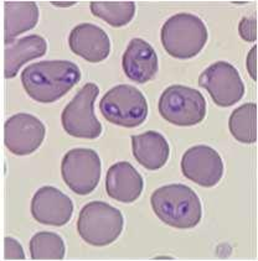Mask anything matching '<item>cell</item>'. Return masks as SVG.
Here are the masks:
<instances>
[{
    "label": "cell",
    "mask_w": 258,
    "mask_h": 261,
    "mask_svg": "<svg viewBox=\"0 0 258 261\" xmlns=\"http://www.w3.org/2000/svg\"><path fill=\"white\" fill-rule=\"evenodd\" d=\"M81 71L69 61H42L21 72V83L29 97L39 103H54L80 82Z\"/></svg>",
    "instance_id": "obj_1"
},
{
    "label": "cell",
    "mask_w": 258,
    "mask_h": 261,
    "mask_svg": "<svg viewBox=\"0 0 258 261\" xmlns=\"http://www.w3.org/2000/svg\"><path fill=\"white\" fill-rule=\"evenodd\" d=\"M150 203L155 216L169 227L190 229L201 220L199 196L185 185L174 184L158 188L150 197Z\"/></svg>",
    "instance_id": "obj_2"
},
{
    "label": "cell",
    "mask_w": 258,
    "mask_h": 261,
    "mask_svg": "<svg viewBox=\"0 0 258 261\" xmlns=\"http://www.w3.org/2000/svg\"><path fill=\"white\" fill-rule=\"evenodd\" d=\"M207 29L199 16L189 13L176 14L161 28V43L175 59L195 57L207 42Z\"/></svg>",
    "instance_id": "obj_3"
},
{
    "label": "cell",
    "mask_w": 258,
    "mask_h": 261,
    "mask_svg": "<svg viewBox=\"0 0 258 261\" xmlns=\"http://www.w3.org/2000/svg\"><path fill=\"white\" fill-rule=\"evenodd\" d=\"M123 225V214L120 210L108 203L93 201L81 210L77 231L87 244L106 246L118 239Z\"/></svg>",
    "instance_id": "obj_4"
},
{
    "label": "cell",
    "mask_w": 258,
    "mask_h": 261,
    "mask_svg": "<svg viewBox=\"0 0 258 261\" xmlns=\"http://www.w3.org/2000/svg\"><path fill=\"white\" fill-rule=\"evenodd\" d=\"M100 110L104 119L114 125L135 127L146 121L148 103L138 88L120 85L103 95L100 101Z\"/></svg>",
    "instance_id": "obj_5"
},
{
    "label": "cell",
    "mask_w": 258,
    "mask_h": 261,
    "mask_svg": "<svg viewBox=\"0 0 258 261\" xmlns=\"http://www.w3.org/2000/svg\"><path fill=\"white\" fill-rule=\"evenodd\" d=\"M158 109L161 117L170 124L191 126L204 120L206 115V100L196 89L174 85L163 92Z\"/></svg>",
    "instance_id": "obj_6"
},
{
    "label": "cell",
    "mask_w": 258,
    "mask_h": 261,
    "mask_svg": "<svg viewBox=\"0 0 258 261\" xmlns=\"http://www.w3.org/2000/svg\"><path fill=\"white\" fill-rule=\"evenodd\" d=\"M98 93L97 85L86 83L63 109L61 123L68 135L93 140L102 134V125L93 110Z\"/></svg>",
    "instance_id": "obj_7"
},
{
    "label": "cell",
    "mask_w": 258,
    "mask_h": 261,
    "mask_svg": "<svg viewBox=\"0 0 258 261\" xmlns=\"http://www.w3.org/2000/svg\"><path fill=\"white\" fill-rule=\"evenodd\" d=\"M101 159L92 149L69 150L63 156L61 175L71 191L80 196L93 192L101 178Z\"/></svg>",
    "instance_id": "obj_8"
},
{
    "label": "cell",
    "mask_w": 258,
    "mask_h": 261,
    "mask_svg": "<svg viewBox=\"0 0 258 261\" xmlns=\"http://www.w3.org/2000/svg\"><path fill=\"white\" fill-rule=\"evenodd\" d=\"M199 86L210 93L215 104L225 108L236 104L245 94V85L239 71L225 61L208 66L199 78Z\"/></svg>",
    "instance_id": "obj_9"
},
{
    "label": "cell",
    "mask_w": 258,
    "mask_h": 261,
    "mask_svg": "<svg viewBox=\"0 0 258 261\" xmlns=\"http://www.w3.org/2000/svg\"><path fill=\"white\" fill-rule=\"evenodd\" d=\"M46 127L40 119L20 113L4 124V144L14 155H30L41 146Z\"/></svg>",
    "instance_id": "obj_10"
},
{
    "label": "cell",
    "mask_w": 258,
    "mask_h": 261,
    "mask_svg": "<svg viewBox=\"0 0 258 261\" xmlns=\"http://www.w3.org/2000/svg\"><path fill=\"white\" fill-rule=\"evenodd\" d=\"M181 171L190 181L202 187H214L224 175V162L213 147L198 145L185 151L181 159Z\"/></svg>",
    "instance_id": "obj_11"
},
{
    "label": "cell",
    "mask_w": 258,
    "mask_h": 261,
    "mask_svg": "<svg viewBox=\"0 0 258 261\" xmlns=\"http://www.w3.org/2000/svg\"><path fill=\"white\" fill-rule=\"evenodd\" d=\"M31 214L41 224L61 227L67 224L74 214L71 198L51 186L39 188L31 201Z\"/></svg>",
    "instance_id": "obj_12"
},
{
    "label": "cell",
    "mask_w": 258,
    "mask_h": 261,
    "mask_svg": "<svg viewBox=\"0 0 258 261\" xmlns=\"http://www.w3.org/2000/svg\"><path fill=\"white\" fill-rule=\"evenodd\" d=\"M68 45L75 55L91 63L102 62L111 52V40L106 31L89 22L77 25L69 33Z\"/></svg>",
    "instance_id": "obj_13"
},
{
    "label": "cell",
    "mask_w": 258,
    "mask_h": 261,
    "mask_svg": "<svg viewBox=\"0 0 258 261\" xmlns=\"http://www.w3.org/2000/svg\"><path fill=\"white\" fill-rule=\"evenodd\" d=\"M122 66L130 81L143 85L153 80L158 72V56L149 42L133 39L124 52Z\"/></svg>",
    "instance_id": "obj_14"
},
{
    "label": "cell",
    "mask_w": 258,
    "mask_h": 261,
    "mask_svg": "<svg viewBox=\"0 0 258 261\" xmlns=\"http://www.w3.org/2000/svg\"><path fill=\"white\" fill-rule=\"evenodd\" d=\"M143 177L129 162H117L107 172L106 191L114 201L122 203L137 201L143 192Z\"/></svg>",
    "instance_id": "obj_15"
},
{
    "label": "cell",
    "mask_w": 258,
    "mask_h": 261,
    "mask_svg": "<svg viewBox=\"0 0 258 261\" xmlns=\"http://www.w3.org/2000/svg\"><path fill=\"white\" fill-rule=\"evenodd\" d=\"M48 42L40 35H30L16 40L4 48V76L14 78L19 73L20 67L29 61L39 59L46 54Z\"/></svg>",
    "instance_id": "obj_16"
},
{
    "label": "cell",
    "mask_w": 258,
    "mask_h": 261,
    "mask_svg": "<svg viewBox=\"0 0 258 261\" xmlns=\"http://www.w3.org/2000/svg\"><path fill=\"white\" fill-rule=\"evenodd\" d=\"M133 155L147 170L161 169L169 160L170 147L167 139L158 132H147L132 136Z\"/></svg>",
    "instance_id": "obj_17"
},
{
    "label": "cell",
    "mask_w": 258,
    "mask_h": 261,
    "mask_svg": "<svg viewBox=\"0 0 258 261\" xmlns=\"http://www.w3.org/2000/svg\"><path fill=\"white\" fill-rule=\"evenodd\" d=\"M39 8L34 2H5L4 4V42H13L16 36L36 26Z\"/></svg>",
    "instance_id": "obj_18"
},
{
    "label": "cell",
    "mask_w": 258,
    "mask_h": 261,
    "mask_svg": "<svg viewBox=\"0 0 258 261\" xmlns=\"http://www.w3.org/2000/svg\"><path fill=\"white\" fill-rule=\"evenodd\" d=\"M231 134L237 141L253 144L257 140V104L246 103L234 109L228 120Z\"/></svg>",
    "instance_id": "obj_19"
},
{
    "label": "cell",
    "mask_w": 258,
    "mask_h": 261,
    "mask_svg": "<svg viewBox=\"0 0 258 261\" xmlns=\"http://www.w3.org/2000/svg\"><path fill=\"white\" fill-rule=\"evenodd\" d=\"M89 7L95 16L114 28L129 24L135 14L133 2H92Z\"/></svg>",
    "instance_id": "obj_20"
},
{
    "label": "cell",
    "mask_w": 258,
    "mask_h": 261,
    "mask_svg": "<svg viewBox=\"0 0 258 261\" xmlns=\"http://www.w3.org/2000/svg\"><path fill=\"white\" fill-rule=\"evenodd\" d=\"M30 255L34 260H62L65 257V243L59 234L40 231L31 238Z\"/></svg>",
    "instance_id": "obj_21"
},
{
    "label": "cell",
    "mask_w": 258,
    "mask_h": 261,
    "mask_svg": "<svg viewBox=\"0 0 258 261\" xmlns=\"http://www.w3.org/2000/svg\"><path fill=\"white\" fill-rule=\"evenodd\" d=\"M240 36L245 41L254 42L257 40V20L256 17H243L239 25Z\"/></svg>",
    "instance_id": "obj_22"
},
{
    "label": "cell",
    "mask_w": 258,
    "mask_h": 261,
    "mask_svg": "<svg viewBox=\"0 0 258 261\" xmlns=\"http://www.w3.org/2000/svg\"><path fill=\"white\" fill-rule=\"evenodd\" d=\"M4 259L13 260V259H25V253L22 250V246L17 240L13 238L7 237L4 239Z\"/></svg>",
    "instance_id": "obj_23"
},
{
    "label": "cell",
    "mask_w": 258,
    "mask_h": 261,
    "mask_svg": "<svg viewBox=\"0 0 258 261\" xmlns=\"http://www.w3.org/2000/svg\"><path fill=\"white\" fill-rule=\"evenodd\" d=\"M246 65H247V69L248 72H250L251 77L256 81L257 80V46H253V47H252V50L250 51V54H248L247 56V62H246Z\"/></svg>",
    "instance_id": "obj_24"
},
{
    "label": "cell",
    "mask_w": 258,
    "mask_h": 261,
    "mask_svg": "<svg viewBox=\"0 0 258 261\" xmlns=\"http://www.w3.org/2000/svg\"><path fill=\"white\" fill-rule=\"evenodd\" d=\"M52 4L56 5V7H69V5H74V4H75V2H72V3H63V4H61V3L52 2Z\"/></svg>",
    "instance_id": "obj_25"
}]
</instances>
